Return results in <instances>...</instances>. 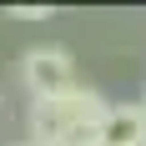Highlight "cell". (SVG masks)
<instances>
[{
	"instance_id": "3",
	"label": "cell",
	"mask_w": 146,
	"mask_h": 146,
	"mask_svg": "<svg viewBox=\"0 0 146 146\" xmlns=\"http://www.w3.org/2000/svg\"><path fill=\"white\" fill-rule=\"evenodd\" d=\"M96 146H146V101L111 106L96 126Z\"/></svg>"
},
{
	"instance_id": "4",
	"label": "cell",
	"mask_w": 146,
	"mask_h": 146,
	"mask_svg": "<svg viewBox=\"0 0 146 146\" xmlns=\"http://www.w3.org/2000/svg\"><path fill=\"white\" fill-rule=\"evenodd\" d=\"M15 15H20V20H50L45 5H15Z\"/></svg>"
},
{
	"instance_id": "6",
	"label": "cell",
	"mask_w": 146,
	"mask_h": 146,
	"mask_svg": "<svg viewBox=\"0 0 146 146\" xmlns=\"http://www.w3.org/2000/svg\"><path fill=\"white\" fill-rule=\"evenodd\" d=\"M20 146H30V141H20Z\"/></svg>"
},
{
	"instance_id": "5",
	"label": "cell",
	"mask_w": 146,
	"mask_h": 146,
	"mask_svg": "<svg viewBox=\"0 0 146 146\" xmlns=\"http://www.w3.org/2000/svg\"><path fill=\"white\" fill-rule=\"evenodd\" d=\"M76 146H96V141H76Z\"/></svg>"
},
{
	"instance_id": "2",
	"label": "cell",
	"mask_w": 146,
	"mask_h": 146,
	"mask_svg": "<svg viewBox=\"0 0 146 146\" xmlns=\"http://www.w3.org/2000/svg\"><path fill=\"white\" fill-rule=\"evenodd\" d=\"M20 76H25V86H30L35 101L66 96V91L76 86V60H71V50H60V45H35V50H25V60H20Z\"/></svg>"
},
{
	"instance_id": "1",
	"label": "cell",
	"mask_w": 146,
	"mask_h": 146,
	"mask_svg": "<svg viewBox=\"0 0 146 146\" xmlns=\"http://www.w3.org/2000/svg\"><path fill=\"white\" fill-rule=\"evenodd\" d=\"M111 111L101 91L71 86L66 96H45L30 101V146H76V141H96V126Z\"/></svg>"
}]
</instances>
